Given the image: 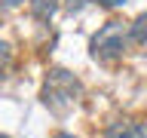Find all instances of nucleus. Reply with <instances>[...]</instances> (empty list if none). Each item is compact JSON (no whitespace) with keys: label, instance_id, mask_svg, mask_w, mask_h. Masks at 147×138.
<instances>
[{"label":"nucleus","instance_id":"obj_4","mask_svg":"<svg viewBox=\"0 0 147 138\" xmlns=\"http://www.w3.org/2000/svg\"><path fill=\"white\" fill-rule=\"evenodd\" d=\"M31 9L37 18H52L58 9V0H31Z\"/></svg>","mask_w":147,"mask_h":138},{"label":"nucleus","instance_id":"obj_1","mask_svg":"<svg viewBox=\"0 0 147 138\" xmlns=\"http://www.w3.org/2000/svg\"><path fill=\"white\" fill-rule=\"evenodd\" d=\"M83 98V83L74 77L71 71H61V68H52L49 77L43 83V104L52 114H67L74 104H80Z\"/></svg>","mask_w":147,"mask_h":138},{"label":"nucleus","instance_id":"obj_3","mask_svg":"<svg viewBox=\"0 0 147 138\" xmlns=\"http://www.w3.org/2000/svg\"><path fill=\"white\" fill-rule=\"evenodd\" d=\"M104 138H147V126L144 123H132V120H119L107 129Z\"/></svg>","mask_w":147,"mask_h":138},{"label":"nucleus","instance_id":"obj_9","mask_svg":"<svg viewBox=\"0 0 147 138\" xmlns=\"http://www.w3.org/2000/svg\"><path fill=\"white\" fill-rule=\"evenodd\" d=\"M55 138H74V135H67V132H58V135H55Z\"/></svg>","mask_w":147,"mask_h":138},{"label":"nucleus","instance_id":"obj_7","mask_svg":"<svg viewBox=\"0 0 147 138\" xmlns=\"http://www.w3.org/2000/svg\"><path fill=\"white\" fill-rule=\"evenodd\" d=\"M104 6H119V3H126V0H101Z\"/></svg>","mask_w":147,"mask_h":138},{"label":"nucleus","instance_id":"obj_10","mask_svg":"<svg viewBox=\"0 0 147 138\" xmlns=\"http://www.w3.org/2000/svg\"><path fill=\"white\" fill-rule=\"evenodd\" d=\"M0 138H6V135H3V132H0Z\"/></svg>","mask_w":147,"mask_h":138},{"label":"nucleus","instance_id":"obj_5","mask_svg":"<svg viewBox=\"0 0 147 138\" xmlns=\"http://www.w3.org/2000/svg\"><path fill=\"white\" fill-rule=\"evenodd\" d=\"M132 40L135 43H147V12H141L132 22Z\"/></svg>","mask_w":147,"mask_h":138},{"label":"nucleus","instance_id":"obj_6","mask_svg":"<svg viewBox=\"0 0 147 138\" xmlns=\"http://www.w3.org/2000/svg\"><path fill=\"white\" fill-rule=\"evenodd\" d=\"M9 62H12V49H9L6 40H0V77L9 71Z\"/></svg>","mask_w":147,"mask_h":138},{"label":"nucleus","instance_id":"obj_8","mask_svg":"<svg viewBox=\"0 0 147 138\" xmlns=\"http://www.w3.org/2000/svg\"><path fill=\"white\" fill-rule=\"evenodd\" d=\"M3 6H22V0H3Z\"/></svg>","mask_w":147,"mask_h":138},{"label":"nucleus","instance_id":"obj_2","mask_svg":"<svg viewBox=\"0 0 147 138\" xmlns=\"http://www.w3.org/2000/svg\"><path fill=\"white\" fill-rule=\"evenodd\" d=\"M129 40H132V25L126 22H107L98 34L92 37V58L98 62H117L119 55L129 49Z\"/></svg>","mask_w":147,"mask_h":138}]
</instances>
